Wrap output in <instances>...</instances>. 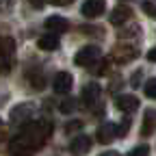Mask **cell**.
Instances as JSON below:
<instances>
[{
    "instance_id": "obj_2",
    "label": "cell",
    "mask_w": 156,
    "mask_h": 156,
    "mask_svg": "<svg viewBox=\"0 0 156 156\" xmlns=\"http://www.w3.org/2000/svg\"><path fill=\"white\" fill-rule=\"evenodd\" d=\"M15 61V41L9 35H0V74H9Z\"/></svg>"
},
{
    "instance_id": "obj_21",
    "label": "cell",
    "mask_w": 156,
    "mask_h": 156,
    "mask_svg": "<svg viewBox=\"0 0 156 156\" xmlns=\"http://www.w3.org/2000/svg\"><path fill=\"white\" fill-rule=\"evenodd\" d=\"M128 128H130V119H124V122H122V126L117 128V136H124V134L128 132Z\"/></svg>"
},
{
    "instance_id": "obj_7",
    "label": "cell",
    "mask_w": 156,
    "mask_h": 156,
    "mask_svg": "<svg viewBox=\"0 0 156 156\" xmlns=\"http://www.w3.org/2000/svg\"><path fill=\"white\" fill-rule=\"evenodd\" d=\"M91 150V136H87V134H76L74 139H72V143H69V152L72 154H76V156H80V154H85V152H89Z\"/></svg>"
},
{
    "instance_id": "obj_9",
    "label": "cell",
    "mask_w": 156,
    "mask_h": 156,
    "mask_svg": "<svg viewBox=\"0 0 156 156\" xmlns=\"http://www.w3.org/2000/svg\"><path fill=\"white\" fill-rule=\"evenodd\" d=\"M80 11H83L85 17H98V15H102L106 11V2L104 0H87Z\"/></svg>"
},
{
    "instance_id": "obj_15",
    "label": "cell",
    "mask_w": 156,
    "mask_h": 156,
    "mask_svg": "<svg viewBox=\"0 0 156 156\" xmlns=\"http://www.w3.org/2000/svg\"><path fill=\"white\" fill-rule=\"evenodd\" d=\"M154 130H156V111H154V108H147V111H145V115H143L141 134H143V136H150Z\"/></svg>"
},
{
    "instance_id": "obj_29",
    "label": "cell",
    "mask_w": 156,
    "mask_h": 156,
    "mask_svg": "<svg viewBox=\"0 0 156 156\" xmlns=\"http://www.w3.org/2000/svg\"><path fill=\"white\" fill-rule=\"evenodd\" d=\"M0 126H2V124H0Z\"/></svg>"
},
{
    "instance_id": "obj_28",
    "label": "cell",
    "mask_w": 156,
    "mask_h": 156,
    "mask_svg": "<svg viewBox=\"0 0 156 156\" xmlns=\"http://www.w3.org/2000/svg\"><path fill=\"white\" fill-rule=\"evenodd\" d=\"M100 156H117L115 152H104V154H100Z\"/></svg>"
},
{
    "instance_id": "obj_3",
    "label": "cell",
    "mask_w": 156,
    "mask_h": 156,
    "mask_svg": "<svg viewBox=\"0 0 156 156\" xmlns=\"http://www.w3.org/2000/svg\"><path fill=\"white\" fill-rule=\"evenodd\" d=\"M98 61H102V58H100V48H98V46H85V48L78 50L76 56H74V63L78 67H95Z\"/></svg>"
},
{
    "instance_id": "obj_24",
    "label": "cell",
    "mask_w": 156,
    "mask_h": 156,
    "mask_svg": "<svg viewBox=\"0 0 156 156\" xmlns=\"http://www.w3.org/2000/svg\"><path fill=\"white\" fill-rule=\"evenodd\" d=\"M76 128H83V122H72V124H67V126H65V132H72V130H76Z\"/></svg>"
},
{
    "instance_id": "obj_5",
    "label": "cell",
    "mask_w": 156,
    "mask_h": 156,
    "mask_svg": "<svg viewBox=\"0 0 156 156\" xmlns=\"http://www.w3.org/2000/svg\"><path fill=\"white\" fill-rule=\"evenodd\" d=\"M44 26H46V30L52 33V35H61V33H65V30L69 28V22H67L65 17H61V15H50L46 22H44Z\"/></svg>"
},
{
    "instance_id": "obj_6",
    "label": "cell",
    "mask_w": 156,
    "mask_h": 156,
    "mask_svg": "<svg viewBox=\"0 0 156 156\" xmlns=\"http://www.w3.org/2000/svg\"><path fill=\"white\" fill-rule=\"evenodd\" d=\"M115 136H117V128H115L111 122L100 124V126H98V130H95V139L100 141V143H104V145L113 143V139H115Z\"/></svg>"
},
{
    "instance_id": "obj_14",
    "label": "cell",
    "mask_w": 156,
    "mask_h": 156,
    "mask_svg": "<svg viewBox=\"0 0 156 156\" xmlns=\"http://www.w3.org/2000/svg\"><path fill=\"white\" fill-rule=\"evenodd\" d=\"M37 46H39V50H46V52H54V50H58L61 41H58V35H52V33H48V35H44V37H39Z\"/></svg>"
},
{
    "instance_id": "obj_25",
    "label": "cell",
    "mask_w": 156,
    "mask_h": 156,
    "mask_svg": "<svg viewBox=\"0 0 156 156\" xmlns=\"http://www.w3.org/2000/svg\"><path fill=\"white\" fill-rule=\"evenodd\" d=\"M147 61H152V63H156V46L147 52Z\"/></svg>"
},
{
    "instance_id": "obj_13",
    "label": "cell",
    "mask_w": 156,
    "mask_h": 156,
    "mask_svg": "<svg viewBox=\"0 0 156 156\" xmlns=\"http://www.w3.org/2000/svg\"><path fill=\"white\" fill-rule=\"evenodd\" d=\"M115 106L119 108L122 113H132L139 108V100H136L134 95H117V100H115Z\"/></svg>"
},
{
    "instance_id": "obj_20",
    "label": "cell",
    "mask_w": 156,
    "mask_h": 156,
    "mask_svg": "<svg viewBox=\"0 0 156 156\" xmlns=\"http://www.w3.org/2000/svg\"><path fill=\"white\" fill-rule=\"evenodd\" d=\"M111 65V61H108V58H102V61H100V65H98V69H95V74H108V67Z\"/></svg>"
},
{
    "instance_id": "obj_17",
    "label": "cell",
    "mask_w": 156,
    "mask_h": 156,
    "mask_svg": "<svg viewBox=\"0 0 156 156\" xmlns=\"http://www.w3.org/2000/svg\"><path fill=\"white\" fill-rule=\"evenodd\" d=\"M150 154V147L147 145H136V147H132L126 156H147Z\"/></svg>"
},
{
    "instance_id": "obj_8",
    "label": "cell",
    "mask_w": 156,
    "mask_h": 156,
    "mask_svg": "<svg viewBox=\"0 0 156 156\" xmlns=\"http://www.w3.org/2000/svg\"><path fill=\"white\" fill-rule=\"evenodd\" d=\"M72 83H74V78H72L69 72H58L52 80V87H54L56 93H67L72 89Z\"/></svg>"
},
{
    "instance_id": "obj_26",
    "label": "cell",
    "mask_w": 156,
    "mask_h": 156,
    "mask_svg": "<svg viewBox=\"0 0 156 156\" xmlns=\"http://www.w3.org/2000/svg\"><path fill=\"white\" fill-rule=\"evenodd\" d=\"M28 2H30L33 7H37V9H41V5H44V0H28Z\"/></svg>"
},
{
    "instance_id": "obj_22",
    "label": "cell",
    "mask_w": 156,
    "mask_h": 156,
    "mask_svg": "<svg viewBox=\"0 0 156 156\" xmlns=\"http://www.w3.org/2000/svg\"><path fill=\"white\" fill-rule=\"evenodd\" d=\"M134 30H139V26H132V28H124V30H119L117 35H119V37H132V35H136Z\"/></svg>"
},
{
    "instance_id": "obj_4",
    "label": "cell",
    "mask_w": 156,
    "mask_h": 156,
    "mask_svg": "<svg viewBox=\"0 0 156 156\" xmlns=\"http://www.w3.org/2000/svg\"><path fill=\"white\" fill-rule=\"evenodd\" d=\"M136 56H139V50H136L134 46H126V44L115 46L113 52H111V58H113L115 63H119V65H126V63L134 61Z\"/></svg>"
},
{
    "instance_id": "obj_23",
    "label": "cell",
    "mask_w": 156,
    "mask_h": 156,
    "mask_svg": "<svg viewBox=\"0 0 156 156\" xmlns=\"http://www.w3.org/2000/svg\"><path fill=\"white\" fill-rule=\"evenodd\" d=\"M50 5H54V7H65V5H72L74 0H48Z\"/></svg>"
},
{
    "instance_id": "obj_18",
    "label": "cell",
    "mask_w": 156,
    "mask_h": 156,
    "mask_svg": "<svg viewBox=\"0 0 156 156\" xmlns=\"http://www.w3.org/2000/svg\"><path fill=\"white\" fill-rule=\"evenodd\" d=\"M143 11L150 17H156V0H145V2H143Z\"/></svg>"
},
{
    "instance_id": "obj_12",
    "label": "cell",
    "mask_w": 156,
    "mask_h": 156,
    "mask_svg": "<svg viewBox=\"0 0 156 156\" xmlns=\"http://www.w3.org/2000/svg\"><path fill=\"white\" fill-rule=\"evenodd\" d=\"M33 113H35V106H33L30 102L17 104L15 108H11V122H24V119H30Z\"/></svg>"
},
{
    "instance_id": "obj_27",
    "label": "cell",
    "mask_w": 156,
    "mask_h": 156,
    "mask_svg": "<svg viewBox=\"0 0 156 156\" xmlns=\"http://www.w3.org/2000/svg\"><path fill=\"white\" fill-rule=\"evenodd\" d=\"M5 136H7V130H5V126H0V141H2Z\"/></svg>"
},
{
    "instance_id": "obj_16",
    "label": "cell",
    "mask_w": 156,
    "mask_h": 156,
    "mask_svg": "<svg viewBox=\"0 0 156 156\" xmlns=\"http://www.w3.org/2000/svg\"><path fill=\"white\" fill-rule=\"evenodd\" d=\"M143 91H145L147 98H154V100H156V78H150V80H145Z\"/></svg>"
},
{
    "instance_id": "obj_11",
    "label": "cell",
    "mask_w": 156,
    "mask_h": 156,
    "mask_svg": "<svg viewBox=\"0 0 156 156\" xmlns=\"http://www.w3.org/2000/svg\"><path fill=\"white\" fill-rule=\"evenodd\" d=\"M80 100L85 106H93L100 102V85H87L80 93Z\"/></svg>"
},
{
    "instance_id": "obj_19",
    "label": "cell",
    "mask_w": 156,
    "mask_h": 156,
    "mask_svg": "<svg viewBox=\"0 0 156 156\" xmlns=\"http://www.w3.org/2000/svg\"><path fill=\"white\" fill-rule=\"evenodd\" d=\"M58 108H61L63 113H72V111L76 108V100H72V98H67V100H63V102H61V106H58Z\"/></svg>"
},
{
    "instance_id": "obj_1",
    "label": "cell",
    "mask_w": 156,
    "mask_h": 156,
    "mask_svg": "<svg viewBox=\"0 0 156 156\" xmlns=\"http://www.w3.org/2000/svg\"><path fill=\"white\" fill-rule=\"evenodd\" d=\"M52 134V122L50 119H35L30 124H26L20 130L11 143H9V152L13 156H28L37 150H41Z\"/></svg>"
},
{
    "instance_id": "obj_10",
    "label": "cell",
    "mask_w": 156,
    "mask_h": 156,
    "mask_svg": "<svg viewBox=\"0 0 156 156\" xmlns=\"http://www.w3.org/2000/svg\"><path fill=\"white\" fill-rule=\"evenodd\" d=\"M130 17H132L130 7H126V5H117V7L113 9V13H111V24L122 26V24H126V22H128Z\"/></svg>"
}]
</instances>
